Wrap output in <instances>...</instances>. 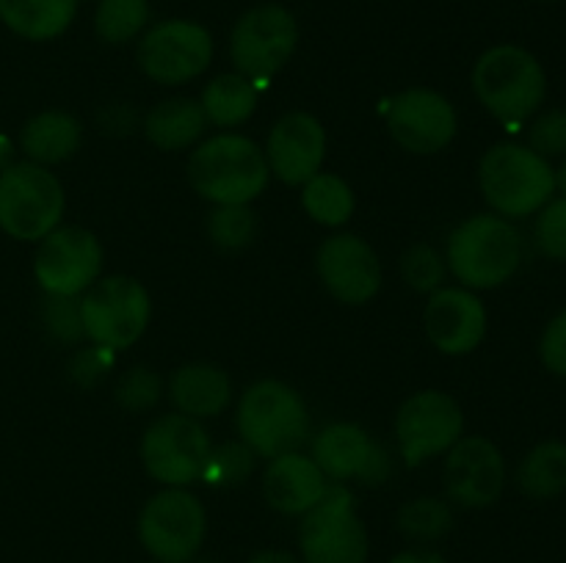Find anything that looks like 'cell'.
Returning <instances> with one entry per match:
<instances>
[{"label": "cell", "mask_w": 566, "mask_h": 563, "mask_svg": "<svg viewBox=\"0 0 566 563\" xmlns=\"http://www.w3.org/2000/svg\"><path fill=\"white\" fill-rule=\"evenodd\" d=\"M523 235L497 213H475L451 232L446 246L448 274L468 290H495L523 265Z\"/></svg>", "instance_id": "cell-1"}, {"label": "cell", "mask_w": 566, "mask_h": 563, "mask_svg": "<svg viewBox=\"0 0 566 563\" xmlns=\"http://www.w3.org/2000/svg\"><path fill=\"white\" fill-rule=\"evenodd\" d=\"M473 92L486 114L509 127L528 125L547 99V72L531 50L520 44H495L473 66Z\"/></svg>", "instance_id": "cell-2"}, {"label": "cell", "mask_w": 566, "mask_h": 563, "mask_svg": "<svg viewBox=\"0 0 566 563\" xmlns=\"http://www.w3.org/2000/svg\"><path fill=\"white\" fill-rule=\"evenodd\" d=\"M269 180L265 152L241 132H216L188 158V182L210 204H252Z\"/></svg>", "instance_id": "cell-3"}, {"label": "cell", "mask_w": 566, "mask_h": 563, "mask_svg": "<svg viewBox=\"0 0 566 563\" xmlns=\"http://www.w3.org/2000/svg\"><path fill=\"white\" fill-rule=\"evenodd\" d=\"M479 185L492 213L523 221L556 196V166L528 144L501 141L481 158Z\"/></svg>", "instance_id": "cell-4"}, {"label": "cell", "mask_w": 566, "mask_h": 563, "mask_svg": "<svg viewBox=\"0 0 566 563\" xmlns=\"http://www.w3.org/2000/svg\"><path fill=\"white\" fill-rule=\"evenodd\" d=\"M238 436L258 453V458H276L302 450L310 439V414L304 397L291 384L276 379L254 381L238 401Z\"/></svg>", "instance_id": "cell-5"}, {"label": "cell", "mask_w": 566, "mask_h": 563, "mask_svg": "<svg viewBox=\"0 0 566 563\" xmlns=\"http://www.w3.org/2000/svg\"><path fill=\"white\" fill-rule=\"evenodd\" d=\"M66 193L48 166L17 160L0 171V230L22 243H39L61 226Z\"/></svg>", "instance_id": "cell-6"}, {"label": "cell", "mask_w": 566, "mask_h": 563, "mask_svg": "<svg viewBox=\"0 0 566 563\" xmlns=\"http://www.w3.org/2000/svg\"><path fill=\"white\" fill-rule=\"evenodd\" d=\"M86 340L111 351L136 346L153 320V298L136 276H99L81 296Z\"/></svg>", "instance_id": "cell-7"}, {"label": "cell", "mask_w": 566, "mask_h": 563, "mask_svg": "<svg viewBox=\"0 0 566 563\" xmlns=\"http://www.w3.org/2000/svg\"><path fill=\"white\" fill-rule=\"evenodd\" d=\"M208 428L202 419L186 417V414H160L147 425L138 445L144 469L153 480L169 489H188L202 480L205 464L210 456Z\"/></svg>", "instance_id": "cell-8"}, {"label": "cell", "mask_w": 566, "mask_h": 563, "mask_svg": "<svg viewBox=\"0 0 566 563\" xmlns=\"http://www.w3.org/2000/svg\"><path fill=\"white\" fill-rule=\"evenodd\" d=\"M208 533L202 500L188 489H169L149 497L138 513V541L158 563H191Z\"/></svg>", "instance_id": "cell-9"}, {"label": "cell", "mask_w": 566, "mask_h": 563, "mask_svg": "<svg viewBox=\"0 0 566 563\" xmlns=\"http://www.w3.org/2000/svg\"><path fill=\"white\" fill-rule=\"evenodd\" d=\"M298 47V22L291 9L263 3L243 11L230 33V59L238 75L265 83L285 70Z\"/></svg>", "instance_id": "cell-10"}, {"label": "cell", "mask_w": 566, "mask_h": 563, "mask_svg": "<svg viewBox=\"0 0 566 563\" xmlns=\"http://www.w3.org/2000/svg\"><path fill=\"white\" fill-rule=\"evenodd\" d=\"M302 563H365L370 552L368 530L357 513L346 484H332L318 506L298 524Z\"/></svg>", "instance_id": "cell-11"}, {"label": "cell", "mask_w": 566, "mask_h": 563, "mask_svg": "<svg viewBox=\"0 0 566 563\" xmlns=\"http://www.w3.org/2000/svg\"><path fill=\"white\" fill-rule=\"evenodd\" d=\"M136 61L149 81L182 86L202 75L213 61V36L202 22L164 20L138 36Z\"/></svg>", "instance_id": "cell-12"}, {"label": "cell", "mask_w": 566, "mask_h": 563, "mask_svg": "<svg viewBox=\"0 0 566 563\" xmlns=\"http://www.w3.org/2000/svg\"><path fill=\"white\" fill-rule=\"evenodd\" d=\"M464 436V412L453 395L442 390L415 392L396 414V442L407 467H420L446 456Z\"/></svg>", "instance_id": "cell-13"}, {"label": "cell", "mask_w": 566, "mask_h": 563, "mask_svg": "<svg viewBox=\"0 0 566 563\" xmlns=\"http://www.w3.org/2000/svg\"><path fill=\"white\" fill-rule=\"evenodd\" d=\"M103 243L92 230L55 226L39 241L33 276L44 296H83L103 276Z\"/></svg>", "instance_id": "cell-14"}, {"label": "cell", "mask_w": 566, "mask_h": 563, "mask_svg": "<svg viewBox=\"0 0 566 563\" xmlns=\"http://www.w3.org/2000/svg\"><path fill=\"white\" fill-rule=\"evenodd\" d=\"M387 130L392 141L407 152L437 155L451 147L457 138L459 116L446 94L415 86L390 99Z\"/></svg>", "instance_id": "cell-15"}, {"label": "cell", "mask_w": 566, "mask_h": 563, "mask_svg": "<svg viewBox=\"0 0 566 563\" xmlns=\"http://www.w3.org/2000/svg\"><path fill=\"white\" fill-rule=\"evenodd\" d=\"M313 461L332 484L357 480L363 486H381L392 475V456L363 425L332 423L313 436Z\"/></svg>", "instance_id": "cell-16"}, {"label": "cell", "mask_w": 566, "mask_h": 563, "mask_svg": "<svg viewBox=\"0 0 566 563\" xmlns=\"http://www.w3.org/2000/svg\"><path fill=\"white\" fill-rule=\"evenodd\" d=\"M442 478L451 502L462 508H490L506 489V458L486 436H462L446 453Z\"/></svg>", "instance_id": "cell-17"}, {"label": "cell", "mask_w": 566, "mask_h": 563, "mask_svg": "<svg viewBox=\"0 0 566 563\" xmlns=\"http://www.w3.org/2000/svg\"><path fill=\"white\" fill-rule=\"evenodd\" d=\"M318 279L326 290L343 304H368L381 290V259L368 241L352 232H337L326 237L315 254Z\"/></svg>", "instance_id": "cell-18"}, {"label": "cell", "mask_w": 566, "mask_h": 563, "mask_svg": "<svg viewBox=\"0 0 566 563\" xmlns=\"http://www.w3.org/2000/svg\"><path fill=\"white\" fill-rule=\"evenodd\" d=\"M263 152L271 177L291 188H302L324 171L326 127L307 110H291L271 127Z\"/></svg>", "instance_id": "cell-19"}, {"label": "cell", "mask_w": 566, "mask_h": 563, "mask_svg": "<svg viewBox=\"0 0 566 563\" xmlns=\"http://www.w3.org/2000/svg\"><path fill=\"white\" fill-rule=\"evenodd\" d=\"M423 326L437 351L446 357H468L484 342L490 315L475 290L442 285L426 301Z\"/></svg>", "instance_id": "cell-20"}, {"label": "cell", "mask_w": 566, "mask_h": 563, "mask_svg": "<svg viewBox=\"0 0 566 563\" xmlns=\"http://www.w3.org/2000/svg\"><path fill=\"white\" fill-rule=\"evenodd\" d=\"M329 486L332 480L326 478L324 469L302 450L269 458V467L263 472L265 502L285 517H304L313 511Z\"/></svg>", "instance_id": "cell-21"}, {"label": "cell", "mask_w": 566, "mask_h": 563, "mask_svg": "<svg viewBox=\"0 0 566 563\" xmlns=\"http://www.w3.org/2000/svg\"><path fill=\"white\" fill-rule=\"evenodd\" d=\"M166 395H169L175 412L186 414V417H219L232 403V381L219 364L188 362L171 373Z\"/></svg>", "instance_id": "cell-22"}, {"label": "cell", "mask_w": 566, "mask_h": 563, "mask_svg": "<svg viewBox=\"0 0 566 563\" xmlns=\"http://www.w3.org/2000/svg\"><path fill=\"white\" fill-rule=\"evenodd\" d=\"M83 127L66 110H39L22 125L20 152L39 166H59L81 149Z\"/></svg>", "instance_id": "cell-23"}, {"label": "cell", "mask_w": 566, "mask_h": 563, "mask_svg": "<svg viewBox=\"0 0 566 563\" xmlns=\"http://www.w3.org/2000/svg\"><path fill=\"white\" fill-rule=\"evenodd\" d=\"M205 130H208L205 110L199 99L191 97L164 99L144 116V136L160 152H182L197 147Z\"/></svg>", "instance_id": "cell-24"}, {"label": "cell", "mask_w": 566, "mask_h": 563, "mask_svg": "<svg viewBox=\"0 0 566 563\" xmlns=\"http://www.w3.org/2000/svg\"><path fill=\"white\" fill-rule=\"evenodd\" d=\"M81 0H0V22L28 42H50L70 31Z\"/></svg>", "instance_id": "cell-25"}, {"label": "cell", "mask_w": 566, "mask_h": 563, "mask_svg": "<svg viewBox=\"0 0 566 563\" xmlns=\"http://www.w3.org/2000/svg\"><path fill=\"white\" fill-rule=\"evenodd\" d=\"M199 105H202L208 125L230 130V127H238L252 119L254 108H258V83L238 75V72L216 75L202 88Z\"/></svg>", "instance_id": "cell-26"}, {"label": "cell", "mask_w": 566, "mask_h": 563, "mask_svg": "<svg viewBox=\"0 0 566 563\" xmlns=\"http://www.w3.org/2000/svg\"><path fill=\"white\" fill-rule=\"evenodd\" d=\"M517 489L531 500H556L566 491V442L545 439L531 447L517 467Z\"/></svg>", "instance_id": "cell-27"}, {"label": "cell", "mask_w": 566, "mask_h": 563, "mask_svg": "<svg viewBox=\"0 0 566 563\" xmlns=\"http://www.w3.org/2000/svg\"><path fill=\"white\" fill-rule=\"evenodd\" d=\"M354 204H357V199H354L352 185L332 171H318L313 180L302 185L304 213L321 226L337 230V226L348 224L354 215Z\"/></svg>", "instance_id": "cell-28"}, {"label": "cell", "mask_w": 566, "mask_h": 563, "mask_svg": "<svg viewBox=\"0 0 566 563\" xmlns=\"http://www.w3.org/2000/svg\"><path fill=\"white\" fill-rule=\"evenodd\" d=\"M153 6L149 0H97L94 33L105 44H127L149 28Z\"/></svg>", "instance_id": "cell-29"}, {"label": "cell", "mask_w": 566, "mask_h": 563, "mask_svg": "<svg viewBox=\"0 0 566 563\" xmlns=\"http://www.w3.org/2000/svg\"><path fill=\"white\" fill-rule=\"evenodd\" d=\"M396 522L409 541L431 544V541H440L451 533L453 508L451 502L440 500V497H415V500L403 502Z\"/></svg>", "instance_id": "cell-30"}, {"label": "cell", "mask_w": 566, "mask_h": 563, "mask_svg": "<svg viewBox=\"0 0 566 563\" xmlns=\"http://www.w3.org/2000/svg\"><path fill=\"white\" fill-rule=\"evenodd\" d=\"M260 221L252 204H213L208 215V237L221 252H243L258 237Z\"/></svg>", "instance_id": "cell-31"}, {"label": "cell", "mask_w": 566, "mask_h": 563, "mask_svg": "<svg viewBox=\"0 0 566 563\" xmlns=\"http://www.w3.org/2000/svg\"><path fill=\"white\" fill-rule=\"evenodd\" d=\"M254 469H258V453L243 439H230L210 447L202 480L216 489H232V486L247 484Z\"/></svg>", "instance_id": "cell-32"}, {"label": "cell", "mask_w": 566, "mask_h": 563, "mask_svg": "<svg viewBox=\"0 0 566 563\" xmlns=\"http://www.w3.org/2000/svg\"><path fill=\"white\" fill-rule=\"evenodd\" d=\"M401 276L403 282H407V287H412L415 293L431 296L434 290H440L442 282H446L448 276L446 254H440L434 246H429V243H415L412 248L403 252Z\"/></svg>", "instance_id": "cell-33"}, {"label": "cell", "mask_w": 566, "mask_h": 563, "mask_svg": "<svg viewBox=\"0 0 566 563\" xmlns=\"http://www.w3.org/2000/svg\"><path fill=\"white\" fill-rule=\"evenodd\" d=\"M44 331L61 346H77L86 337L83 331L81 296H44L42 304Z\"/></svg>", "instance_id": "cell-34"}, {"label": "cell", "mask_w": 566, "mask_h": 563, "mask_svg": "<svg viewBox=\"0 0 566 563\" xmlns=\"http://www.w3.org/2000/svg\"><path fill=\"white\" fill-rule=\"evenodd\" d=\"M114 395L116 403H119L125 412H149V408L158 406V401L164 397V381H160V375L155 373V370L138 364V368H130L127 373H122Z\"/></svg>", "instance_id": "cell-35"}, {"label": "cell", "mask_w": 566, "mask_h": 563, "mask_svg": "<svg viewBox=\"0 0 566 563\" xmlns=\"http://www.w3.org/2000/svg\"><path fill=\"white\" fill-rule=\"evenodd\" d=\"M534 219L536 248L553 263H566V196L556 193Z\"/></svg>", "instance_id": "cell-36"}, {"label": "cell", "mask_w": 566, "mask_h": 563, "mask_svg": "<svg viewBox=\"0 0 566 563\" xmlns=\"http://www.w3.org/2000/svg\"><path fill=\"white\" fill-rule=\"evenodd\" d=\"M528 147L547 160L566 158V108L539 110L528 121Z\"/></svg>", "instance_id": "cell-37"}, {"label": "cell", "mask_w": 566, "mask_h": 563, "mask_svg": "<svg viewBox=\"0 0 566 563\" xmlns=\"http://www.w3.org/2000/svg\"><path fill=\"white\" fill-rule=\"evenodd\" d=\"M114 362H116V351H111V348L105 346H94L92 342V346L75 351V357L70 359V375L77 386L92 390V386H97L99 381L111 373Z\"/></svg>", "instance_id": "cell-38"}, {"label": "cell", "mask_w": 566, "mask_h": 563, "mask_svg": "<svg viewBox=\"0 0 566 563\" xmlns=\"http://www.w3.org/2000/svg\"><path fill=\"white\" fill-rule=\"evenodd\" d=\"M539 359L547 373L566 379V307L553 315L539 340Z\"/></svg>", "instance_id": "cell-39"}, {"label": "cell", "mask_w": 566, "mask_h": 563, "mask_svg": "<svg viewBox=\"0 0 566 563\" xmlns=\"http://www.w3.org/2000/svg\"><path fill=\"white\" fill-rule=\"evenodd\" d=\"M390 563H448V561L437 550H429V546H412V550L398 552Z\"/></svg>", "instance_id": "cell-40"}, {"label": "cell", "mask_w": 566, "mask_h": 563, "mask_svg": "<svg viewBox=\"0 0 566 563\" xmlns=\"http://www.w3.org/2000/svg\"><path fill=\"white\" fill-rule=\"evenodd\" d=\"M249 563H302V557L285 550H260L249 557Z\"/></svg>", "instance_id": "cell-41"}, {"label": "cell", "mask_w": 566, "mask_h": 563, "mask_svg": "<svg viewBox=\"0 0 566 563\" xmlns=\"http://www.w3.org/2000/svg\"><path fill=\"white\" fill-rule=\"evenodd\" d=\"M11 163H17V144L0 132V171L9 169Z\"/></svg>", "instance_id": "cell-42"}, {"label": "cell", "mask_w": 566, "mask_h": 563, "mask_svg": "<svg viewBox=\"0 0 566 563\" xmlns=\"http://www.w3.org/2000/svg\"><path fill=\"white\" fill-rule=\"evenodd\" d=\"M556 193L558 196H566V158L558 163V169H556Z\"/></svg>", "instance_id": "cell-43"}, {"label": "cell", "mask_w": 566, "mask_h": 563, "mask_svg": "<svg viewBox=\"0 0 566 563\" xmlns=\"http://www.w3.org/2000/svg\"><path fill=\"white\" fill-rule=\"evenodd\" d=\"M191 563H219V561H213V557H193Z\"/></svg>", "instance_id": "cell-44"}, {"label": "cell", "mask_w": 566, "mask_h": 563, "mask_svg": "<svg viewBox=\"0 0 566 563\" xmlns=\"http://www.w3.org/2000/svg\"><path fill=\"white\" fill-rule=\"evenodd\" d=\"M542 3H547V0H542Z\"/></svg>", "instance_id": "cell-45"}]
</instances>
